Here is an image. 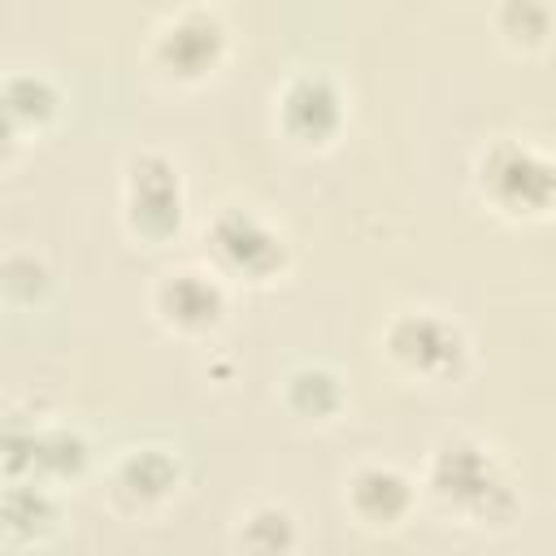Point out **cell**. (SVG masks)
I'll list each match as a JSON object with an SVG mask.
<instances>
[{
	"instance_id": "cell-3",
	"label": "cell",
	"mask_w": 556,
	"mask_h": 556,
	"mask_svg": "<svg viewBox=\"0 0 556 556\" xmlns=\"http://www.w3.org/2000/svg\"><path fill=\"white\" fill-rule=\"evenodd\" d=\"M387 343H391V352H395L400 361H408V365H417V369H452L456 356H460V334H456L447 321L430 317V313H408V317H400V321L391 326Z\"/></svg>"
},
{
	"instance_id": "cell-8",
	"label": "cell",
	"mask_w": 556,
	"mask_h": 556,
	"mask_svg": "<svg viewBox=\"0 0 556 556\" xmlns=\"http://www.w3.org/2000/svg\"><path fill=\"white\" fill-rule=\"evenodd\" d=\"M161 308L182 326H204L222 313V291L200 274H169L161 282Z\"/></svg>"
},
{
	"instance_id": "cell-6",
	"label": "cell",
	"mask_w": 556,
	"mask_h": 556,
	"mask_svg": "<svg viewBox=\"0 0 556 556\" xmlns=\"http://www.w3.org/2000/svg\"><path fill=\"white\" fill-rule=\"evenodd\" d=\"M222 48V26L213 13L204 9H187L165 35H161V56L178 70V74H195L204 70Z\"/></svg>"
},
{
	"instance_id": "cell-13",
	"label": "cell",
	"mask_w": 556,
	"mask_h": 556,
	"mask_svg": "<svg viewBox=\"0 0 556 556\" xmlns=\"http://www.w3.org/2000/svg\"><path fill=\"white\" fill-rule=\"evenodd\" d=\"M122 478H126V486L139 491V495H161V491L174 482V460H169L165 452L148 447V452H135V456L126 460Z\"/></svg>"
},
{
	"instance_id": "cell-2",
	"label": "cell",
	"mask_w": 556,
	"mask_h": 556,
	"mask_svg": "<svg viewBox=\"0 0 556 556\" xmlns=\"http://www.w3.org/2000/svg\"><path fill=\"white\" fill-rule=\"evenodd\" d=\"M482 182L508 204V208H543L552 195V165L534 156L530 148L500 143L482 161Z\"/></svg>"
},
{
	"instance_id": "cell-5",
	"label": "cell",
	"mask_w": 556,
	"mask_h": 556,
	"mask_svg": "<svg viewBox=\"0 0 556 556\" xmlns=\"http://www.w3.org/2000/svg\"><path fill=\"white\" fill-rule=\"evenodd\" d=\"M213 243H217V252H222L235 269H248V274H269V269L282 261V243H278L252 213H239V208L217 217Z\"/></svg>"
},
{
	"instance_id": "cell-9",
	"label": "cell",
	"mask_w": 556,
	"mask_h": 556,
	"mask_svg": "<svg viewBox=\"0 0 556 556\" xmlns=\"http://www.w3.org/2000/svg\"><path fill=\"white\" fill-rule=\"evenodd\" d=\"M352 504H356L365 517H374V521H391V517L404 513V504H408V482H404L395 469H382V465L361 469V473L352 478Z\"/></svg>"
},
{
	"instance_id": "cell-10",
	"label": "cell",
	"mask_w": 556,
	"mask_h": 556,
	"mask_svg": "<svg viewBox=\"0 0 556 556\" xmlns=\"http://www.w3.org/2000/svg\"><path fill=\"white\" fill-rule=\"evenodd\" d=\"M48 517H52V504H48V495L39 486H9L0 495V521L9 530H17V534L39 530Z\"/></svg>"
},
{
	"instance_id": "cell-15",
	"label": "cell",
	"mask_w": 556,
	"mask_h": 556,
	"mask_svg": "<svg viewBox=\"0 0 556 556\" xmlns=\"http://www.w3.org/2000/svg\"><path fill=\"white\" fill-rule=\"evenodd\" d=\"M35 465H52V469H78V465H83V443H78L70 430L35 434Z\"/></svg>"
},
{
	"instance_id": "cell-12",
	"label": "cell",
	"mask_w": 556,
	"mask_h": 556,
	"mask_svg": "<svg viewBox=\"0 0 556 556\" xmlns=\"http://www.w3.org/2000/svg\"><path fill=\"white\" fill-rule=\"evenodd\" d=\"M287 400L300 413H326V408L339 404V382L326 369H295L291 382H287Z\"/></svg>"
},
{
	"instance_id": "cell-14",
	"label": "cell",
	"mask_w": 556,
	"mask_h": 556,
	"mask_svg": "<svg viewBox=\"0 0 556 556\" xmlns=\"http://www.w3.org/2000/svg\"><path fill=\"white\" fill-rule=\"evenodd\" d=\"M0 100L13 113V122L17 117H43L52 109V87L43 78H35V74H17V78H9L0 87Z\"/></svg>"
},
{
	"instance_id": "cell-16",
	"label": "cell",
	"mask_w": 556,
	"mask_h": 556,
	"mask_svg": "<svg viewBox=\"0 0 556 556\" xmlns=\"http://www.w3.org/2000/svg\"><path fill=\"white\" fill-rule=\"evenodd\" d=\"M9 130H13V113L4 109V100H0V143L9 139Z\"/></svg>"
},
{
	"instance_id": "cell-7",
	"label": "cell",
	"mask_w": 556,
	"mask_h": 556,
	"mask_svg": "<svg viewBox=\"0 0 556 556\" xmlns=\"http://www.w3.org/2000/svg\"><path fill=\"white\" fill-rule=\"evenodd\" d=\"M282 117H287V126L295 135L321 139L339 122V96L321 74H300L282 96Z\"/></svg>"
},
{
	"instance_id": "cell-1",
	"label": "cell",
	"mask_w": 556,
	"mask_h": 556,
	"mask_svg": "<svg viewBox=\"0 0 556 556\" xmlns=\"http://www.w3.org/2000/svg\"><path fill=\"white\" fill-rule=\"evenodd\" d=\"M434 491L473 508V513H491V500H500L504 508L513 504L508 486L495 478L491 460L478 447H465V443H452L434 456Z\"/></svg>"
},
{
	"instance_id": "cell-11",
	"label": "cell",
	"mask_w": 556,
	"mask_h": 556,
	"mask_svg": "<svg viewBox=\"0 0 556 556\" xmlns=\"http://www.w3.org/2000/svg\"><path fill=\"white\" fill-rule=\"evenodd\" d=\"M243 547L252 556H278L291 547V517L282 508H256L243 526Z\"/></svg>"
},
{
	"instance_id": "cell-4",
	"label": "cell",
	"mask_w": 556,
	"mask_h": 556,
	"mask_svg": "<svg viewBox=\"0 0 556 556\" xmlns=\"http://www.w3.org/2000/svg\"><path fill=\"white\" fill-rule=\"evenodd\" d=\"M130 208L135 222L152 235H165L178 226V178L161 156H139L130 174Z\"/></svg>"
}]
</instances>
